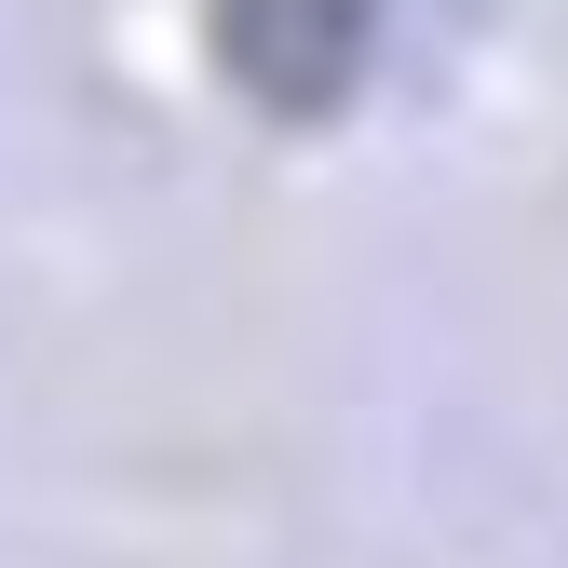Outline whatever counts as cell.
<instances>
[{
	"label": "cell",
	"instance_id": "6da1fadb",
	"mask_svg": "<svg viewBox=\"0 0 568 568\" xmlns=\"http://www.w3.org/2000/svg\"><path fill=\"white\" fill-rule=\"evenodd\" d=\"M217 41L257 109H338L379 41V0H217Z\"/></svg>",
	"mask_w": 568,
	"mask_h": 568
}]
</instances>
